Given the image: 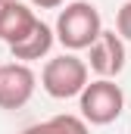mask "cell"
<instances>
[{
    "label": "cell",
    "mask_w": 131,
    "mask_h": 134,
    "mask_svg": "<svg viewBox=\"0 0 131 134\" xmlns=\"http://www.w3.org/2000/svg\"><path fill=\"white\" fill-rule=\"evenodd\" d=\"M50 122H53L56 134H91L88 131V122L78 119V115H53Z\"/></svg>",
    "instance_id": "obj_8"
},
{
    "label": "cell",
    "mask_w": 131,
    "mask_h": 134,
    "mask_svg": "<svg viewBox=\"0 0 131 134\" xmlns=\"http://www.w3.org/2000/svg\"><path fill=\"white\" fill-rule=\"evenodd\" d=\"M81 106V119L91 125H109L122 115L125 109V94L112 78H97L84 87V94L78 97Z\"/></svg>",
    "instance_id": "obj_3"
},
{
    "label": "cell",
    "mask_w": 131,
    "mask_h": 134,
    "mask_svg": "<svg viewBox=\"0 0 131 134\" xmlns=\"http://www.w3.org/2000/svg\"><path fill=\"white\" fill-rule=\"evenodd\" d=\"M34 78L31 66L25 63H6L0 66V109H22L34 94Z\"/></svg>",
    "instance_id": "obj_4"
},
{
    "label": "cell",
    "mask_w": 131,
    "mask_h": 134,
    "mask_svg": "<svg viewBox=\"0 0 131 134\" xmlns=\"http://www.w3.org/2000/svg\"><path fill=\"white\" fill-rule=\"evenodd\" d=\"M41 87L53 97V100H69V97H81L88 87V63L78 59L75 53L53 56L44 72H41Z\"/></svg>",
    "instance_id": "obj_2"
},
{
    "label": "cell",
    "mask_w": 131,
    "mask_h": 134,
    "mask_svg": "<svg viewBox=\"0 0 131 134\" xmlns=\"http://www.w3.org/2000/svg\"><path fill=\"white\" fill-rule=\"evenodd\" d=\"M116 28H119V37L131 41V0L122 3V9L116 13Z\"/></svg>",
    "instance_id": "obj_9"
},
{
    "label": "cell",
    "mask_w": 131,
    "mask_h": 134,
    "mask_svg": "<svg viewBox=\"0 0 131 134\" xmlns=\"http://www.w3.org/2000/svg\"><path fill=\"white\" fill-rule=\"evenodd\" d=\"M53 41H56V31H53L50 25L37 22V25H34V31L28 34L22 44L9 47V53H13V59H19V63H31V59H41V56H47V53H50Z\"/></svg>",
    "instance_id": "obj_7"
},
{
    "label": "cell",
    "mask_w": 131,
    "mask_h": 134,
    "mask_svg": "<svg viewBox=\"0 0 131 134\" xmlns=\"http://www.w3.org/2000/svg\"><path fill=\"white\" fill-rule=\"evenodd\" d=\"M91 69L97 72L100 78H116L122 69H125V44L116 31H106L97 37V44L91 47Z\"/></svg>",
    "instance_id": "obj_6"
},
{
    "label": "cell",
    "mask_w": 131,
    "mask_h": 134,
    "mask_svg": "<svg viewBox=\"0 0 131 134\" xmlns=\"http://www.w3.org/2000/svg\"><path fill=\"white\" fill-rule=\"evenodd\" d=\"M3 3H6V0H0V6H3Z\"/></svg>",
    "instance_id": "obj_12"
},
{
    "label": "cell",
    "mask_w": 131,
    "mask_h": 134,
    "mask_svg": "<svg viewBox=\"0 0 131 134\" xmlns=\"http://www.w3.org/2000/svg\"><path fill=\"white\" fill-rule=\"evenodd\" d=\"M53 31L66 50H91L103 34V22H100V13L94 3L75 0V3H66V9H59Z\"/></svg>",
    "instance_id": "obj_1"
},
{
    "label": "cell",
    "mask_w": 131,
    "mask_h": 134,
    "mask_svg": "<svg viewBox=\"0 0 131 134\" xmlns=\"http://www.w3.org/2000/svg\"><path fill=\"white\" fill-rule=\"evenodd\" d=\"M22 134H56V128H53V122L47 119V122H37V125H28Z\"/></svg>",
    "instance_id": "obj_10"
},
{
    "label": "cell",
    "mask_w": 131,
    "mask_h": 134,
    "mask_svg": "<svg viewBox=\"0 0 131 134\" xmlns=\"http://www.w3.org/2000/svg\"><path fill=\"white\" fill-rule=\"evenodd\" d=\"M37 22H41V19L34 16L31 6H25V3H19V0H6V3L0 6V41H3L6 47H16V44H22V41L34 31Z\"/></svg>",
    "instance_id": "obj_5"
},
{
    "label": "cell",
    "mask_w": 131,
    "mask_h": 134,
    "mask_svg": "<svg viewBox=\"0 0 131 134\" xmlns=\"http://www.w3.org/2000/svg\"><path fill=\"white\" fill-rule=\"evenodd\" d=\"M31 6H37V9H56V6H63L66 0H28Z\"/></svg>",
    "instance_id": "obj_11"
}]
</instances>
